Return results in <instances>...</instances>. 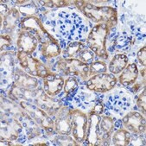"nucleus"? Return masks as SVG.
<instances>
[{"instance_id":"nucleus-13","label":"nucleus","mask_w":146,"mask_h":146,"mask_svg":"<svg viewBox=\"0 0 146 146\" xmlns=\"http://www.w3.org/2000/svg\"><path fill=\"white\" fill-rule=\"evenodd\" d=\"M124 125L134 133H143L145 131V119L136 111L128 113L123 119Z\"/></svg>"},{"instance_id":"nucleus-20","label":"nucleus","mask_w":146,"mask_h":146,"mask_svg":"<svg viewBox=\"0 0 146 146\" xmlns=\"http://www.w3.org/2000/svg\"><path fill=\"white\" fill-rule=\"evenodd\" d=\"M100 133H101V139L106 140L110 135L111 134L114 129V122L112 119L110 117H103L100 119Z\"/></svg>"},{"instance_id":"nucleus-22","label":"nucleus","mask_w":146,"mask_h":146,"mask_svg":"<svg viewBox=\"0 0 146 146\" xmlns=\"http://www.w3.org/2000/svg\"><path fill=\"white\" fill-rule=\"evenodd\" d=\"M54 142L58 145H62V146H74L77 145L75 141L68 135L60 134L54 137Z\"/></svg>"},{"instance_id":"nucleus-23","label":"nucleus","mask_w":146,"mask_h":146,"mask_svg":"<svg viewBox=\"0 0 146 146\" xmlns=\"http://www.w3.org/2000/svg\"><path fill=\"white\" fill-rule=\"evenodd\" d=\"M106 66L104 62H95L92 63V65L89 68V74L95 75L98 74L106 73Z\"/></svg>"},{"instance_id":"nucleus-10","label":"nucleus","mask_w":146,"mask_h":146,"mask_svg":"<svg viewBox=\"0 0 146 146\" xmlns=\"http://www.w3.org/2000/svg\"><path fill=\"white\" fill-rule=\"evenodd\" d=\"M40 94L38 93L37 97L35 100V103L44 111H46L49 116L54 115L57 113L62 107V102L59 100L53 99L49 95H48L46 93H43V91L39 88Z\"/></svg>"},{"instance_id":"nucleus-33","label":"nucleus","mask_w":146,"mask_h":146,"mask_svg":"<svg viewBox=\"0 0 146 146\" xmlns=\"http://www.w3.org/2000/svg\"><path fill=\"white\" fill-rule=\"evenodd\" d=\"M141 73H142V75H143V77H145V74H144V73H145V69H144V68H143V70H142V72H141Z\"/></svg>"},{"instance_id":"nucleus-16","label":"nucleus","mask_w":146,"mask_h":146,"mask_svg":"<svg viewBox=\"0 0 146 146\" xmlns=\"http://www.w3.org/2000/svg\"><path fill=\"white\" fill-rule=\"evenodd\" d=\"M22 25L23 30H29V31H33L36 32L40 36V39L47 33L45 31V29L43 28L41 21L39 18L31 16V17H28L22 20Z\"/></svg>"},{"instance_id":"nucleus-17","label":"nucleus","mask_w":146,"mask_h":146,"mask_svg":"<svg viewBox=\"0 0 146 146\" xmlns=\"http://www.w3.org/2000/svg\"><path fill=\"white\" fill-rule=\"evenodd\" d=\"M137 75H138L137 67L135 63H131L126 66L125 68L123 70L122 74L119 77V81L123 86H128L136 81Z\"/></svg>"},{"instance_id":"nucleus-19","label":"nucleus","mask_w":146,"mask_h":146,"mask_svg":"<svg viewBox=\"0 0 146 146\" xmlns=\"http://www.w3.org/2000/svg\"><path fill=\"white\" fill-rule=\"evenodd\" d=\"M3 20L5 29L7 31H11L18 23L19 13L16 9L9 10V11L5 15V18H2V21Z\"/></svg>"},{"instance_id":"nucleus-32","label":"nucleus","mask_w":146,"mask_h":146,"mask_svg":"<svg viewBox=\"0 0 146 146\" xmlns=\"http://www.w3.org/2000/svg\"><path fill=\"white\" fill-rule=\"evenodd\" d=\"M75 5H77V7H79L81 11L84 7V5H85V2L84 1H76L75 2Z\"/></svg>"},{"instance_id":"nucleus-7","label":"nucleus","mask_w":146,"mask_h":146,"mask_svg":"<svg viewBox=\"0 0 146 146\" xmlns=\"http://www.w3.org/2000/svg\"><path fill=\"white\" fill-rule=\"evenodd\" d=\"M88 117L80 110H74L72 111V134L74 139L78 143H82L86 136V126Z\"/></svg>"},{"instance_id":"nucleus-24","label":"nucleus","mask_w":146,"mask_h":146,"mask_svg":"<svg viewBox=\"0 0 146 146\" xmlns=\"http://www.w3.org/2000/svg\"><path fill=\"white\" fill-rule=\"evenodd\" d=\"M83 45L81 43L78 42H71L66 48V54H68V56H73L74 54H77L80 51H81Z\"/></svg>"},{"instance_id":"nucleus-1","label":"nucleus","mask_w":146,"mask_h":146,"mask_svg":"<svg viewBox=\"0 0 146 146\" xmlns=\"http://www.w3.org/2000/svg\"><path fill=\"white\" fill-rule=\"evenodd\" d=\"M110 29L107 23H100L93 28L87 37V46L99 56L106 54V40Z\"/></svg>"},{"instance_id":"nucleus-3","label":"nucleus","mask_w":146,"mask_h":146,"mask_svg":"<svg viewBox=\"0 0 146 146\" xmlns=\"http://www.w3.org/2000/svg\"><path fill=\"white\" fill-rule=\"evenodd\" d=\"M19 105L23 110V116L34 120L43 129L48 131H53L54 122L46 111L40 107L30 104V102L21 101L19 102Z\"/></svg>"},{"instance_id":"nucleus-15","label":"nucleus","mask_w":146,"mask_h":146,"mask_svg":"<svg viewBox=\"0 0 146 146\" xmlns=\"http://www.w3.org/2000/svg\"><path fill=\"white\" fill-rule=\"evenodd\" d=\"M14 85L24 89L36 90L38 86V81L32 75L27 74L26 72L17 70L15 74V82Z\"/></svg>"},{"instance_id":"nucleus-31","label":"nucleus","mask_w":146,"mask_h":146,"mask_svg":"<svg viewBox=\"0 0 146 146\" xmlns=\"http://www.w3.org/2000/svg\"><path fill=\"white\" fill-rule=\"evenodd\" d=\"M54 2V4L55 5V4H57L56 5L58 6V7H62V6H66V5H68V2H66V1H53Z\"/></svg>"},{"instance_id":"nucleus-5","label":"nucleus","mask_w":146,"mask_h":146,"mask_svg":"<svg viewBox=\"0 0 146 146\" xmlns=\"http://www.w3.org/2000/svg\"><path fill=\"white\" fill-rule=\"evenodd\" d=\"M58 68L65 74L80 76L86 80L89 74V67L78 59H62L57 63Z\"/></svg>"},{"instance_id":"nucleus-12","label":"nucleus","mask_w":146,"mask_h":146,"mask_svg":"<svg viewBox=\"0 0 146 146\" xmlns=\"http://www.w3.org/2000/svg\"><path fill=\"white\" fill-rule=\"evenodd\" d=\"M40 49L43 56L48 59L56 57L61 54V48L58 42L52 37L50 35L46 33L41 39H40Z\"/></svg>"},{"instance_id":"nucleus-25","label":"nucleus","mask_w":146,"mask_h":146,"mask_svg":"<svg viewBox=\"0 0 146 146\" xmlns=\"http://www.w3.org/2000/svg\"><path fill=\"white\" fill-rule=\"evenodd\" d=\"M20 11L25 16H29V17L33 16L34 14L37 13V11H38L37 8L33 4H29V5H25L24 6H21Z\"/></svg>"},{"instance_id":"nucleus-8","label":"nucleus","mask_w":146,"mask_h":146,"mask_svg":"<svg viewBox=\"0 0 146 146\" xmlns=\"http://www.w3.org/2000/svg\"><path fill=\"white\" fill-rule=\"evenodd\" d=\"M40 41V36L33 31L29 30H23L20 32L17 39L18 53H26L31 54L37 47L38 42Z\"/></svg>"},{"instance_id":"nucleus-6","label":"nucleus","mask_w":146,"mask_h":146,"mask_svg":"<svg viewBox=\"0 0 146 146\" xmlns=\"http://www.w3.org/2000/svg\"><path fill=\"white\" fill-rule=\"evenodd\" d=\"M117 79L113 74H98L90 78L86 82V86L89 90L99 93L110 91L115 86Z\"/></svg>"},{"instance_id":"nucleus-14","label":"nucleus","mask_w":146,"mask_h":146,"mask_svg":"<svg viewBox=\"0 0 146 146\" xmlns=\"http://www.w3.org/2000/svg\"><path fill=\"white\" fill-rule=\"evenodd\" d=\"M65 81L62 77L57 74L49 73L44 78V91L49 96H54L63 88Z\"/></svg>"},{"instance_id":"nucleus-27","label":"nucleus","mask_w":146,"mask_h":146,"mask_svg":"<svg viewBox=\"0 0 146 146\" xmlns=\"http://www.w3.org/2000/svg\"><path fill=\"white\" fill-rule=\"evenodd\" d=\"M79 55H80V59L81 62H83L84 63H86L87 62H91L93 57H94V53L87 51V50H84V51H80L79 52Z\"/></svg>"},{"instance_id":"nucleus-18","label":"nucleus","mask_w":146,"mask_h":146,"mask_svg":"<svg viewBox=\"0 0 146 146\" xmlns=\"http://www.w3.org/2000/svg\"><path fill=\"white\" fill-rule=\"evenodd\" d=\"M128 64V57L125 54H116L109 64V70L111 74L121 73Z\"/></svg>"},{"instance_id":"nucleus-11","label":"nucleus","mask_w":146,"mask_h":146,"mask_svg":"<svg viewBox=\"0 0 146 146\" xmlns=\"http://www.w3.org/2000/svg\"><path fill=\"white\" fill-rule=\"evenodd\" d=\"M56 114V119L54 121V129L56 132L59 134L69 135L72 131V111L68 108L63 107L58 111Z\"/></svg>"},{"instance_id":"nucleus-28","label":"nucleus","mask_w":146,"mask_h":146,"mask_svg":"<svg viewBox=\"0 0 146 146\" xmlns=\"http://www.w3.org/2000/svg\"><path fill=\"white\" fill-rule=\"evenodd\" d=\"M146 90L144 89L143 94L139 96L137 101V104L138 106V107L143 111V114H145V110H146Z\"/></svg>"},{"instance_id":"nucleus-2","label":"nucleus","mask_w":146,"mask_h":146,"mask_svg":"<svg viewBox=\"0 0 146 146\" xmlns=\"http://www.w3.org/2000/svg\"><path fill=\"white\" fill-rule=\"evenodd\" d=\"M84 14L95 23H110L113 26L117 23V11L108 6H96L85 2L82 9Z\"/></svg>"},{"instance_id":"nucleus-9","label":"nucleus","mask_w":146,"mask_h":146,"mask_svg":"<svg viewBox=\"0 0 146 146\" xmlns=\"http://www.w3.org/2000/svg\"><path fill=\"white\" fill-rule=\"evenodd\" d=\"M100 116L90 112L88 115L86 126V143L89 145L101 144V133H100Z\"/></svg>"},{"instance_id":"nucleus-4","label":"nucleus","mask_w":146,"mask_h":146,"mask_svg":"<svg viewBox=\"0 0 146 146\" xmlns=\"http://www.w3.org/2000/svg\"><path fill=\"white\" fill-rule=\"evenodd\" d=\"M17 58L22 68L29 74L32 76H39L44 79L49 74L46 67L41 62L33 58L31 54L26 53H18Z\"/></svg>"},{"instance_id":"nucleus-21","label":"nucleus","mask_w":146,"mask_h":146,"mask_svg":"<svg viewBox=\"0 0 146 146\" xmlns=\"http://www.w3.org/2000/svg\"><path fill=\"white\" fill-rule=\"evenodd\" d=\"M112 142L114 145H119V146H125L129 145L131 142V135L129 131L126 130L121 129L117 131L113 137H112Z\"/></svg>"},{"instance_id":"nucleus-30","label":"nucleus","mask_w":146,"mask_h":146,"mask_svg":"<svg viewBox=\"0 0 146 146\" xmlns=\"http://www.w3.org/2000/svg\"><path fill=\"white\" fill-rule=\"evenodd\" d=\"M91 112H93L94 114H97V115H100L103 112V106H102V104H100V103L96 104V106H94V108L93 109V111Z\"/></svg>"},{"instance_id":"nucleus-29","label":"nucleus","mask_w":146,"mask_h":146,"mask_svg":"<svg viewBox=\"0 0 146 146\" xmlns=\"http://www.w3.org/2000/svg\"><path fill=\"white\" fill-rule=\"evenodd\" d=\"M137 59L139 62L145 67L146 66V47L142 48L137 53Z\"/></svg>"},{"instance_id":"nucleus-26","label":"nucleus","mask_w":146,"mask_h":146,"mask_svg":"<svg viewBox=\"0 0 146 146\" xmlns=\"http://www.w3.org/2000/svg\"><path fill=\"white\" fill-rule=\"evenodd\" d=\"M77 81L73 78V77H70L68 78L65 84H64V90L67 94H71L72 92H74V90L77 87Z\"/></svg>"}]
</instances>
